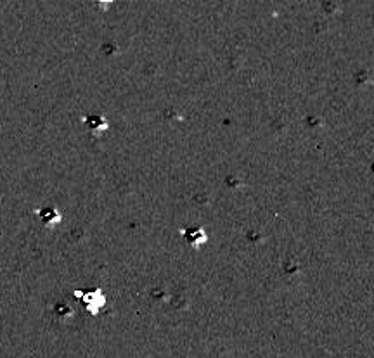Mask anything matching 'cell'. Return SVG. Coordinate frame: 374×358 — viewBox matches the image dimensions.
Instances as JSON below:
<instances>
[{"mask_svg": "<svg viewBox=\"0 0 374 358\" xmlns=\"http://www.w3.org/2000/svg\"><path fill=\"white\" fill-rule=\"evenodd\" d=\"M184 237H186V241L191 244V246H201L205 241H207V235H205L203 229H197V227H192V229H187L186 232H184Z\"/></svg>", "mask_w": 374, "mask_h": 358, "instance_id": "1", "label": "cell"}, {"mask_svg": "<svg viewBox=\"0 0 374 358\" xmlns=\"http://www.w3.org/2000/svg\"><path fill=\"white\" fill-rule=\"evenodd\" d=\"M87 126L90 128V132L97 133V132H100V130L106 128L108 123H106V120L100 118V116H90V118H87Z\"/></svg>", "mask_w": 374, "mask_h": 358, "instance_id": "2", "label": "cell"}]
</instances>
